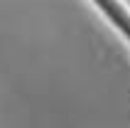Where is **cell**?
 Wrapping results in <instances>:
<instances>
[{
    "mask_svg": "<svg viewBox=\"0 0 130 128\" xmlns=\"http://www.w3.org/2000/svg\"><path fill=\"white\" fill-rule=\"evenodd\" d=\"M93 3L108 15V20L130 40V12L120 5V0H93Z\"/></svg>",
    "mask_w": 130,
    "mask_h": 128,
    "instance_id": "cell-1",
    "label": "cell"
}]
</instances>
